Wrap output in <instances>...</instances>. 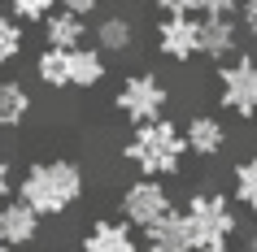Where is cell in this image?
Returning <instances> with one entry per match:
<instances>
[{
	"label": "cell",
	"instance_id": "cell-9",
	"mask_svg": "<svg viewBox=\"0 0 257 252\" xmlns=\"http://www.w3.org/2000/svg\"><path fill=\"white\" fill-rule=\"evenodd\" d=\"M140 243H144V252H196V239H192V226H188L183 209H170L162 222L140 230Z\"/></svg>",
	"mask_w": 257,
	"mask_h": 252
},
{
	"label": "cell",
	"instance_id": "cell-26",
	"mask_svg": "<svg viewBox=\"0 0 257 252\" xmlns=\"http://www.w3.org/2000/svg\"><path fill=\"white\" fill-rule=\"evenodd\" d=\"M240 252H257V226L248 230V235H244V248H240Z\"/></svg>",
	"mask_w": 257,
	"mask_h": 252
},
{
	"label": "cell",
	"instance_id": "cell-15",
	"mask_svg": "<svg viewBox=\"0 0 257 252\" xmlns=\"http://www.w3.org/2000/svg\"><path fill=\"white\" fill-rule=\"evenodd\" d=\"M92 40H96V48H100L105 57H109V53L122 57V53H131V48H136V22H131L126 14H109V18L96 22Z\"/></svg>",
	"mask_w": 257,
	"mask_h": 252
},
{
	"label": "cell",
	"instance_id": "cell-17",
	"mask_svg": "<svg viewBox=\"0 0 257 252\" xmlns=\"http://www.w3.org/2000/svg\"><path fill=\"white\" fill-rule=\"evenodd\" d=\"M35 79L48 92H66L70 87V48H48L44 44L40 57H35Z\"/></svg>",
	"mask_w": 257,
	"mask_h": 252
},
{
	"label": "cell",
	"instance_id": "cell-4",
	"mask_svg": "<svg viewBox=\"0 0 257 252\" xmlns=\"http://www.w3.org/2000/svg\"><path fill=\"white\" fill-rule=\"evenodd\" d=\"M113 109H118L131 126L157 122V118H166V109H170V87H166L162 74H153V70H136V74H126V79L118 83V92H113Z\"/></svg>",
	"mask_w": 257,
	"mask_h": 252
},
{
	"label": "cell",
	"instance_id": "cell-2",
	"mask_svg": "<svg viewBox=\"0 0 257 252\" xmlns=\"http://www.w3.org/2000/svg\"><path fill=\"white\" fill-rule=\"evenodd\" d=\"M183 157H188V139H183V126H175L170 118L131 126L122 144V161L140 178H175L183 170Z\"/></svg>",
	"mask_w": 257,
	"mask_h": 252
},
{
	"label": "cell",
	"instance_id": "cell-7",
	"mask_svg": "<svg viewBox=\"0 0 257 252\" xmlns=\"http://www.w3.org/2000/svg\"><path fill=\"white\" fill-rule=\"evenodd\" d=\"M153 40H157V53L166 61L188 66L192 57H201V18H162Z\"/></svg>",
	"mask_w": 257,
	"mask_h": 252
},
{
	"label": "cell",
	"instance_id": "cell-24",
	"mask_svg": "<svg viewBox=\"0 0 257 252\" xmlns=\"http://www.w3.org/2000/svg\"><path fill=\"white\" fill-rule=\"evenodd\" d=\"M14 165H9V161H5V157H0V204H5V200H9V196H14Z\"/></svg>",
	"mask_w": 257,
	"mask_h": 252
},
{
	"label": "cell",
	"instance_id": "cell-22",
	"mask_svg": "<svg viewBox=\"0 0 257 252\" xmlns=\"http://www.w3.org/2000/svg\"><path fill=\"white\" fill-rule=\"evenodd\" d=\"M162 18H196V0H153Z\"/></svg>",
	"mask_w": 257,
	"mask_h": 252
},
{
	"label": "cell",
	"instance_id": "cell-11",
	"mask_svg": "<svg viewBox=\"0 0 257 252\" xmlns=\"http://www.w3.org/2000/svg\"><path fill=\"white\" fill-rule=\"evenodd\" d=\"M240 18H201V57L205 61H231V57H240Z\"/></svg>",
	"mask_w": 257,
	"mask_h": 252
},
{
	"label": "cell",
	"instance_id": "cell-19",
	"mask_svg": "<svg viewBox=\"0 0 257 252\" xmlns=\"http://www.w3.org/2000/svg\"><path fill=\"white\" fill-rule=\"evenodd\" d=\"M27 48V27L14 14H0V66H14Z\"/></svg>",
	"mask_w": 257,
	"mask_h": 252
},
{
	"label": "cell",
	"instance_id": "cell-10",
	"mask_svg": "<svg viewBox=\"0 0 257 252\" xmlns=\"http://www.w3.org/2000/svg\"><path fill=\"white\" fill-rule=\"evenodd\" d=\"M40 226H44V217L31 209L27 200L9 196L5 204H0V239H5L14 252L18 248H31V243L40 239Z\"/></svg>",
	"mask_w": 257,
	"mask_h": 252
},
{
	"label": "cell",
	"instance_id": "cell-3",
	"mask_svg": "<svg viewBox=\"0 0 257 252\" xmlns=\"http://www.w3.org/2000/svg\"><path fill=\"white\" fill-rule=\"evenodd\" d=\"M188 226L196 248L205 243H231V235L240 230V204L222 191H192L188 196Z\"/></svg>",
	"mask_w": 257,
	"mask_h": 252
},
{
	"label": "cell",
	"instance_id": "cell-13",
	"mask_svg": "<svg viewBox=\"0 0 257 252\" xmlns=\"http://www.w3.org/2000/svg\"><path fill=\"white\" fill-rule=\"evenodd\" d=\"M109 79V61L96 44H83V48H70V87L79 92H96L100 83Z\"/></svg>",
	"mask_w": 257,
	"mask_h": 252
},
{
	"label": "cell",
	"instance_id": "cell-14",
	"mask_svg": "<svg viewBox=\"0 0 257 252\" xmlns=\"http://www.w3.org/2000/svg\"><path fill=\"white\" fill-rule=\"evenodd\" d=\"M87 40V18L70 14V9H53L44 18V44L48 48H83Z\"/></svg>",
	"mask_w": 257,
	"mask_h": 252
},
{
	"label": "cell",
	"instance_id": "cell-1",
	"mask_svg": "<svg viewBox=\"0 0 257 252\" xmlns=\"http://www.w3.org/2000/svg\"><path fill=\"white\" fill-rule=\"evenodd\" d=\"M83 191H87V174L79 161L70 157H40L31 161L22 178H18V200H27L40 217H66L70 209H79Z\"/></svg>",
	"mask_w": 257,
	"mask_h": 252
},
{
	"label": "cell",
	"instance_id": "cell-6",
	"mask_svg": "<svg viewBox=\"0 0 257 252\" xmlns=\"http://www.w3.org/2000/svg\"><path fill=\"white\" fill-rule=\"evenodd\" d=\"M170 209H175V196H170V187H166L162 178H136V183L122 187V196H118L122 222H131L136 230H149V226L162 222Z\"/></svg>",
	"mask_w": 257,
	"mask_h": 252
},
{
	"label": "cell",
	"instance_id": "cell-12",
	"mask_svg": "<svg viewBox=\"0 0 257 252\" xmlns=\"http://www.w3.org/2000/svg\"><path fill=\"white\" fill-rule=\"evenodd\" d=\"M183 139H188V152H192V157L209 161V157H218V152L231 144V131L222 126L218 113H192L188 126H183Z\"/></svg>",
	"mask_w": 257,
	"mask_h": 252
},
{
	"label": "cell",
	"instance_id": "cell-20",
	"mask_svg": "<svg viewBox=\"0 0 257 252\" xmlns=\"http://www.w3.org/2000/svg\"><path fill=\"white\" fill-rule=\"evenodd\" d=\"M61 9V0H9V14L22 22V27H44V18Z\"/></svg>",
	"mask_w": 257,
	"mask_h": 252
},
{
	"label": "cell",
	"instance_id": "cell-5",
	"mask_svg": "<svg viewBox=\"0 0 257 252\" xmlns=\"http://www.w3.org/2000/svg\"><path fill=\"white\" fill-rule=\"evenodd\" d=\"M218 105L222 113L240 122H253L257 118V57H231L218 66Z\"/></svg>",
	"mask_w": 257,
	"mask_h": 252
},
{
	"label": "cell",
	"instance_id": "cell-23",
	"mask_svg": "<svg viewBox=\"0 0 257 252\" xmlns=\"http://www.w3.org/2000/svg\"><path fill=\"white\" fill-rule=\"evenodd\" d=\"M240 31L248 35V40H257V0H240Z\"/></svg>",
	"mask_w": 257,
	"mask_h": 252
},
{
	"label": "cell",
	"instance_id": "cell-28",
	"mask_svg": "<svg viewBox=\"0 0 257 252\" xmlns=\"http://www.w3.org/2000/svg\"><path fill=\"white\" fill-rule=\"evenodd\" d=\"M0 252H14V248H9V243H5V239H0Z\"/></svg>",
	"mask_w": 257,
	"mask_h": 252
},
{
	"label": "cell",
	"instance_id": "cell-8",
	"mask_svg": "<svg viewBox=\"0 0 257 252\" xmlns=\"http://www.w3.org/2000/svg\"><path fill=\"white\" fill-rule=\"evenodd\" d=\"M79 252H144L140 243V230L122 217H96L87 230H83Z\"/></svg>",
	"mask_w": 257,
	"mask_h": 252
},
{
	"label": "cell",
	"instance_id": "cell-16",
	"mask_svg": "<svg viewBox=\"0 0 257 252\" xmlns=\"http://www.w3.org/2000/svg\"><path fill=\"white\" fill-rule=\"evenodd\" d=\"M31 109H35V100H31L27 83L0 79V131H18L31 118Z\"/></svg>",
	"mask_w": 257,
	"mask_h": 252
},
{
	"label": "cell",
	"instance_id": "cell-27",
	"mask_svg": "<svg viewBox=\"0 0 257 252\" xmlns=\"http://www.w3.org/2000/svg\"><path fill=\"white\" fill-rule=\"evenodd\" d=\"M196 252H240V248H231V243H205V248H196Z\"/></svg>",
	"mask_w": 257,
	"mask_h": 252
},
{
	"label": "cell",
	"instance_id": "cell-21",
	"mask_svg": "<svg viewBox=\"0 0 257 252\" xmlns=\"http://www.w3.org/2000/svg\"><path fill=\"white\" fill-rule=\"evenodd\" d=\"M196 14L201 18H235L240 0H196Z\"/></svg>",
	"mask_w": 257,
	"mask_h": 252
},
{
	"label": "cell",
	"instance_id": "cell-25",
	"mask_svg": "<svg viewBox=\"0 0 257 252\" xmlns=\"http://www.w3.org/2000/svg\"><path fill=\"white\" fill-rule=\"evenodd\" d=\"M61 9H70V14H79V18H92L100 9V0H61Z\"/></svg>",
	"mask_w": 257,
	"mask_h": 252
},
{
	"label": "cell",
	"instance_id": "cell-18",
	"mask_svg": "<svg viewBox=\"0 0 257 252\" xmlns=\"http://www.w3.org/2000/svg\"><path fill=\"white\" fill-rule=\"evenodd\" d=\"M231 200H235L244 213L257 217V152H248L244 161H235V170H231Z\"/></svg>",
	"mask_w": 257,
	"mask_h": 252
}]
</instances>
